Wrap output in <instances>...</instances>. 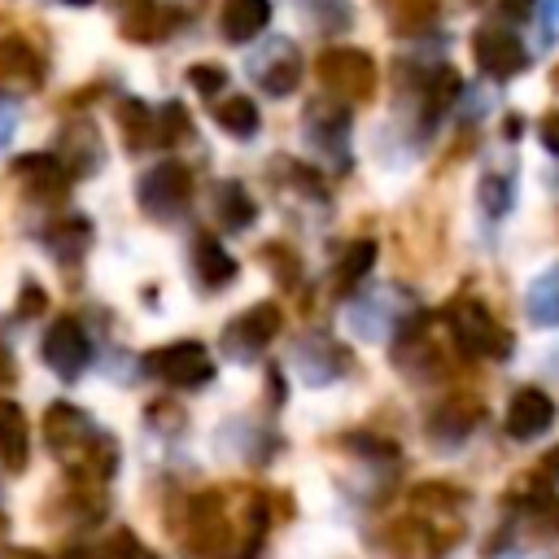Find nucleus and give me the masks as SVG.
I'll return each mask as SVG.
<instances>
[{
    "label": "nucleus",
    "mask_w": 559,
    "mask_h": 559,
    "mask_svg": "<svg viewBox=\"0 0 559 559\" xmlns=\"http://www.w3.org/2000/svg\"><path fill=\"white\" fill-rule=\"evenodd\" d=\"M188 83H192L201 96H218L223 83H227V70H223V66H192V70H188Z\"/></svg>",
    "instance_id": "7c9ffc66"
},
{
    "label": "nucleus",
    "mask_w": 559,
    "mask_h": 559,
    "mask_svg": "<svg viewBox=\"0 0 559 559\" xmlns=\"http://www.w3.org/2000/svg\"><path fill=\"white\" fill-rule=\"evenodd\" d=\"M266 22H271V0H223L218 26L231 44H249L253 35H262Z\"/></svg>",
    "instance_id": "f3484780"
},
{
    "label": "nucleus",
    "mask_w": 559,
    "mask_h": 559,
    "mask_svg": "<svg viewBox=\"0 0 559 559\" xmlns=\"http://www.w3.org/2000/svg\"><path fill=\"white\" fill-rule=\"evenodd\" d=\"M214 122H218L227 135L249 140V135H258V105H253L249 96H223V100L214 105Z\"/></svg>",
    "instance_id": "b1692460"
},
{
    "label": "nucleus",
    "mask_w": 559,
    "mask_h": 559,
    "mask_svg": "<svg viewBox=\"0 0 559 559\" xmlns=\"http://www.w3.org/2000/svg\"><path fill=\"white\" fill-rule=\"evenodd\" d=\"M214 218H218L223 227H231V231H245V227L258 218V205H253V197L245 192V183H236V179L214 183Z\"/></svg>",
    "instance_id": "aec40b11"
},
{
    "label": "nucleus",
    "mask_w": 559,
    "mask_h": 559,
    "mask_svg": "<svg viewBox=\"0 0 559 559\" xmlns=\"http://www.w3.org/2000/svg\"><path fill=\"white\" fill-rule=\"evenodd\" d=\"M306 4L314 9L319 26H328V31H341V26H349V0H306Z\"/></svg>",
    "instance_id": "c756f323"
},
{
    "label": "nucleus",
    "mask_w": 559,
    "mask_h": 559,
    "mask_svg": "<svg viewBox=\"0 0 559 559\" xmlns=\"http://www.w3.org/2000/svg\"><path fill=\"white\" fill-rule=\"evenodd\" d=\"M528 310H533V319H542V323H559V271H550V275H542V280L533 284Z\"/></svg>",
    "instance_id": "c85d7f7f"
},
{
    "label": "nucleus",
    "mask_w": 559,
    "mask_h": 559,
    "mask_svg": "<svg viewBox=\"0 0 559 559\" xmlns=\"http://www.w3.org/2000/svg\"><path fill=\"white\" fill-rule=\"evenodd\" d=\"M253 83L271 96H288L301 83V52L293 39H271L258 57H253Z\"/></svg>",
    "instance_id": "9b49d317"
},
{
    "label": "nucleus",
    "mask_w": 559,
    "mask_h": 559,
    "mask_svg": "<svg viewBox=\"0 0 559 559\" xmlns=\"http://www.w3.org/2000/svg\"><path fill=\"white\" fill-rule=\"evenodd\" d=\"M135 201L148 218H179L192 205V170L183 162H157L140 175Z\"/></svg>",
    "instance_id": "20e7f679"
},
{
    "label": "nucleus",
    "mask_w": 559,
    "mask_h": 559,
    "mask_svg": "<svg viewBox=\"0 0 559 559\" xmlns=\"http://www.w3.org/2000/svg\"><path fill=\"white\" fill-rule=\"evenodd\" d=\"M450 336L459 341V349L467 354H485V358H507L511 354V332L489 314L485 301L476 297H463L450 306Z\"/></svg>",
    "instance_id": "7ed1b4c3"
},
{
    "label": "nucleus",
    "mask_w": 559,
    "mask_h": 559,
    "mask_svg": "<svg viewBox=\"0 0 559 559\" xmlns=\"http://www.w3.org/2000/svg\"><path fill=\"white\" fill-rule=\"evenodd\" d=\"M262 533H266V502L258 493H245L236 502V511L223 489L192 498L188 550L197 559H249V555H258Z\"/></svg>",
    "instance_id": "f257e3e1"
},
{
    "label": "nucleus",
    "mask_w": 559,
    "mask_h": 559,
    "mask_svg": "<svg viewBox=\"0 0 559 559\" xmlns=\"http://www.w3.org/2000/svg\"><path fill=\"white\" fill-rule=\"evenodd\" d=\"M192 266H197V280L205 288H227L236 280V258L214 236H205V231L192 240Z\"/></svg>",
    "instance_id": "a211bd4d"
},
{
    "label": "nucleus",
    "mask_w": 559,
    "mask_h": 559,
    "mask_svg": "<svg viewBox=\"0 0 559 559\" xmlns=\"http://www.w3.org/2000/svg\"><path fill=\"white\" fill-rule=\"evenodd\" d=\"M476 415H480V406L472 402V397H454V402H445L437 415H432V437H441V441H459V437H467L472 428H476Z\"/></svg>",
    "instance_id": "5701e85b"
},
{
    "label": "nucleus",
    "mask_w": 559,
    "mask_h": 559,
    "mask_svg": "<svg viewBox=\"0 0 559 559\" xmlns=\"http://www.w3.org/2000/svg\"><path fill=\"white\" fill-rule=\"evenodd\" d=\"M61 140H66V166H70V175H87V170H96V162H100V135H96V127L92 122H70L66 131H61Z\"/></svg>",
    "instance_id": "412c9836"
},
{
    "label": "nucleus",
    "mask_w": 559,
    "mask_h": 559,
    "mask_svg": "<svg viewBox=\"0 0 559 559\" xmlns=\"http://www.w3.org/2000/svg\"><path fill=\"white\" fill-rule=\"evenodd\" d=\"M533 4H537V0H502V9H507V13H515V17H524Z\"/></svg>",
    "instance_id": "c9c22d12"
},
{
    "label": "nucleus",
    "mask_w": 559,
    "mask_h": 559,
    "mask_svg": "<svg viewBox=\"0 0 559 559\" xmlns=\"http://www.w3.org/2000/svg\"><path fill=\"white\" fill-rule=\"evenodd\" d=\"M44 301H48V297H44V288H39V284H26V288H22V301H17V314L44 310Z\"/></svg>",
    "instance_id": "473e14b6"
},
{
    "label": "nucleus",
    "mask_w": 559,
    "mask_h": 559,
    "mask_svg": "<svg viewBox=\"0 0 559 559\" xmlns=\"http://www.w3.org/2000/svg\"><path fill=\"white\" fill-rule=\"evenodd\" d=\"M472 52H476V66L489 74V79H511L528 66V52L524 44L507 31V26H480L472 35Z\"/></svg>",
    "instance_id": "9d476101"
},
{
    "label": "nucleus",
    "mask_w": 559,
    "mask_h": 559,
    "mask_svg": "<svg viewBox=\"0 0 559 559\" xmlns=\"http://www.w3.org/2000/svg\"><path fill=\"white\" fill-rule=\"evenodd\" d=\"M39 354H44V362H48L61 380H74V376H83V367H87V358H92V341H87V332H83L79 319L61 314V319L48 323V332H44V341H39Z\"/></svg>",
    "instance_id": "6e6552de"
},
{
    "label": "nucleus",
    "mask_w": 559,
    "mask_h": 559,
    "mask_svg": "<svg viewBox=\"0 0 559 559\" xmlns=\"http://www.w3.org/2000/svg\"><path fill=\"white\" fill-rule=\"evenodd\" d=\"M306 131L310 140H319L323 148H341V140L349 135V105L341 96H323L306 109Z\"/></svg>",
    "instance_id": "dca6fc26"
},
{
    "label": "nucleus",
    "mask_w": 559,
    "mask_h": 559,
    "mask_svg": "<svg viewBox=\"0 0 559 559\" xmlns=\"http://www.w3.org/2000/svg\"><path fill=\"white\" fill-rule=\"evenodd\" d=\"M118 127H122V140H127V148H144V144H153V131H157V114L144 105V100H122L118 105Z\"/></svg>",
    "instance_id": "393cba45"
},
{
    "label": "nucleus",
    "mask_w": 559,
    "mask_h": 559,
    "mask_svg": "<svg viewBox=\"0 0 559 559\" xmlns=\"http://www.w3.org/2000/svg\"><path fill=\"white\" fill-rule=\"evenodd\" d=\"M70 4H92V0H70Z\"/></svg>",
    "instance_id": "e433bc0d"
},
{
    "label": "nucleus",
    "mask_w": 559,
    "mask_h": 559,
    "mask_svg": "<svg viewBox=\"0 0 559 559\" xmlns=\"http://www.w3.org/2000/svg\"><path fill=\"white\" fill-rule=\"evenodd\" d=\"M0 524H4V520H0Z\"/></svg>",
    "instance_id": "58836bf2"
},
{
    "label": "nucleus",
    "mask_w": 559,
    "mask_h": 559,
    "mask_svg": "<svg viewBox=\"0 0 559 559\" xmlns=\"http://www.w3.org/2000/svg\"><path fill=\"white\" fill-rule=\"evenodd\" d=\"M275 336H280V306H275V301H258V306H249L245 314H236V319L223 328L218 345L227 349V358L249 362V358H258Z\"/></svg>",
    "instance_id": "0eeeda50"
},
{
    "label": "nucleus",
    "mask_w": 559,
    "mask_h": 559,
    "mask_svg": "<svg viewBox=\"0 0 559 559\" xmlns=\"http://www.w3.org/2000/svg\"><path fill=\"white\" fill-rule=\"evenodd\" d=\"M192 135V122H188V109L179 100H166L157 109V131H153V144H179Z\"/></svg>",
    "instance_id": "bb28decb"
},
{
    "label": "nucleus",
    "mask_w": 559,
    "mask_h": 559,
    "mask_svg": "<svg viewBox=\"0 0 559 559\" xmlns=\"http://www.w3.org/2000/svg\"><path fill=\"white\" fill-rule=\"evenodd\" d=\"M31 454V424L17 402H0V467L22 472Z\"/></svg>",
    "instance_id": "2eb2a0df"
},
{
    "label": "nucleus",
    "mask_w": 559,
    "mask_h": 559,
    "mask_svg": "<svg viewBox=\"0 0 559 559\" xmlns=\"http://www.w3.org/2000/svg\"><path fill=\"white\" fill-rule=\"evenodd\" d=\"M537 131H542V144H546L550 153H559V109H555V114H546Z\"/></svg>",
    "instance_id": "72a5a7b5"
},
{
    "label": "nucleus",
    "mask_w": 559,
    "mask_h": 559,
    "mask_svg": "<svg viewBox=\"0 0 559 559\" xmlns=\"http://www.w3.org/2000/svg\"><path fill=\"white\" fill-rule=\"evenodd\" d=\"M13 179L35 197V201H61L70 188V166L57 153H26L13 162Z\"/></svg>",
    "instance_id": "f8f14e48"
},
{
    "label": "nucleus",
    "mask_w": 559,
    "mask_h": 559,
    "mask_svg": "<svg viewBox=\"0 0 559 559\" xmlns=\"http://www.w3.org/2000/svg\"><path fill=\"white\" fill-rule=\"evenodd\" d=\"M555 79H559V74H555Z\"/></svg>",
    "instance_id": "4c0bfd02"
},
{
    "label": "nucleus",
    "mask_w": 559,
    "mask_h": 559,
    "mask_svg": "<svg viewBox=\"0 0 559 559\" xmlns=\"http://www.w3.org/2000/svg\"><path fill=\"white\" fill-rule=\"evenodd\" d=\"M376 4L384 9L389 26L402 31V35L428 31V26L437 22V13H441V0H376Z\"/></svg>",
    "instance_id": "4be33fe9"
},
{
    "label": "nucleus",
    "mask_w": 559,
    "mask_h": 559,
    "mask_svg": "<svg viewBox=\"0 0 559 559\" xmlns=\"http://www.w3.org/2000/svg\"><path fill=\"white\" fill-rule=\"evenodd\" d=\"M371 262H376V245H371V240H354V245L341 253V262H336V280H341V288L358 284V280L371 271Z\"/></svg>",
    "instance_id": "cd10ccee"
},
{
    "label": "nucleus",
    "mask_w": 559,
    "mask_h": 559,
    "mask_svg": "<svg viewBox=\"0 0 559 559\" xmlns=\"http://www.w3.org/2000/svg\"><path fill=\"white\" fill-rule=\"evenodd\" d=\"M297 367H301V376H306L310 384H328V380H336V376L349 367V354H345L341 345H332L328 336H319V345H314V341H301Z\"/></svg>",
    "instance_id": "6ab92c4d"
},
{
    "label": "nucleus",
    "mask_w": 559,
    "mask_h": 559,
    "mask_svg": "<svg viewBox=\"0 0 559 559\" xmlns=\"http://www.w3.org/2000/svg\"><path fill=\"white\" fill-rule=\"evenodd\" d=\"M44 83V57L31 39L4 35L0 39V96H31Z\"/></svg>",
    "instance_id": "1a4fd4ad"
},
{
    "label": "nucleus",
    "mask_w": 559,
    "mask_h": 559,
    "mask_svg": "<svg viewBox=\"0 0 559 559\" xmlns=\"http://www.w3.org/2000/svg\"><path fill=\"white\" fill-rule=\"evenodd\" d=\"M175 26H179V9L166 4V0H140V4H131V9L122 13V22H118L122 39H131V44H157V39H166Z\"/></svg>",
    "instance_id": "ddd939ff"
},
{
    "label": "nucleus",
    "mask_w": 559,
    "mask_h": 559,
    "mask_svg": "<svg viewBox=\"0 0 559 559\" xmlns=\"http://www.w3.org/2000/svg\"><path fill=\"white\" fill-rule=\"evenodd\" d=\"M480 201H485V210H489V214H502V210H507V201H511V183H507V179H498V175H489V179L480 183Z\"/></svg>",
    "instance_id": "2f4dec72"
},
{
    "label": "nucleus",
    "mask_w": 559,
    "mask_h": 559,
    "mask_svg": "<svg viewBox=\"0 0 559 559\" xmlns=\"http://www.w3.org/2000/svg\"><path fill=\"white\" fill-rule=\"evenodd\" d=\"M44 240H48V249H52L57 258H79V253L87 249V240H92V227H87L83 218H57V223L44 231Z\"/></svg>",
    "instance_id": "a878e982"
},
{
    "label": "nucleus",
    "mask_w": 559,
    "mask_h": 559,
    "mask_svg": "<svg viewBox=\"0 0 559 559\" xmlns=\"http://www.w3.org/2000/svg\"><path fill=\"white\" fill-rule=\"evenodd\" d=\"M550 424H555V402H550V393H542L537 384H528V389H520V393L511 397V406H507V432H511V437L528 441V437H542Z\"/></svg>",
    "instance_id": "4468645a"
},
{
    "label": "nucleus",
    "mask_w": 559,
    "mask_h": 559,
    "mask_svg": "<svg viewBox=\"0 0 559 559\" xmlns=\"http://www.w3.org/2000/svg\"><path fill=\"white\" fill-rule=\"evenodd\" d=\"M314 70H319L323 87L332 96H341L345 105H358V100L376 96V61L362 48H328L314 61Z\"/></svg>",
    "instance_id": "39448f33"
},
{
    "label": "nucleus",
    "mask_w": 559,
    "mask_h": 559,
    "mask_svg": "<svg viewBox=\"0 0 559 559\" xmlns=\"http://www.w3.org/2000/svg\"><path fill=\"white\" fill-rule=\"evenodd\" d=\"M144 371L157 376L162 384H175V389H201L214 380V358L201 341H175V345H162L144 358Z\"/></svg>",
    "instance_id": "423d86ee"
},
{
    "label": "nucleus",
    "mask_w": 559,
    "mask_h": 559,
    "mask_svg": "<svg viewBox=\"0 0 559 559\" xmlns=\"http://www.w3.org/2000/svg\"><path fill=\"white\" fill-rule=\"evenodd\" d=\"M13 376H17V362H13V354L0 345V384H9Z\"/></svg>",
    "instance_id": "f704fd0d"
},
{
    "label": "nucleus",
    "mask_w": 559,
    "mask_h": 559,
    "mask_svg": "<svg viewBox=\"0 0 559 559\" xmlns=\"http://www.w3.org/2000/svg\"><path fill=\"white\" fill-rule=\"evenodd\" d=\"M44 441L61 454V459H70L83 476H92V480H105L109 472H114V441L92 424V415L87 411H79V406H70V402H52L48 411H44Z\"/></svg>",
    "instance_id": "f03ea898"
}]
</instances>
